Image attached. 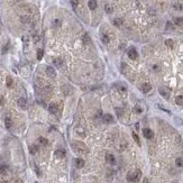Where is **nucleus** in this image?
Listing matches in <instances>:
<instances>
[{
    "mask_svg": "<svg viewBox=\"0 0 183 183\" xmlns=\"http://www.w3.org/2000/svg\"><path fill=\"white\" fill-rule=\"evenodd\" d=\"M71 146H72V148L74 149L75 152H79V153H87V152H88V147H87L82 142H78V140L72 142Z\"/></svg>",
    "mask_w": 183,
    "mask_h": 183,
    "instance_id": "f257e3e1",
    "label": "nucleus"
},
{
    "mask_svg": "<svg viewBox=\"0 0 183 183\" xmlns=\"http://www.w3.org/2000/svg\"><path fill=\"white\" fill-rule=\"evenodd\" d=\"M140 171L139 170H133V171L128 172V174H127V180L129 181V182H136V181L139 179L140 176Z\"/></svg>",
    "mask_w": 183,
    "mask_h": 183,
    "instance_id": "f03ea898",
    "label": "nucleus"
},
{
    "mask_svg": "<svg viewBox=\"0 0 183 183\" xmlns=\"http://www.w3.org/2000/svg\"><path fill=\"white\" fill-rule=\"evenodd\" d=\"M127 55H128V57L129 59H131V60H136L137 59V56H138L137 51H136L134 47H130L128 51H127Z\"/></svg>",
    "mask_w": 183,
    "mask_h": 183,
    "instance_id": "7ed1b4c3",
    "label": "nucleus"
},
{
    "mask_svg": "<svg viewBox=\"0 0 183 183\" xmlns=\"http://www.w3.org/2000/svg\"><path fill=\"white\" fill-rule=\"evenodd\" d=\"M143 135H144V137L147 138V139H151V138L154 137L153 130L149 129V128H144V129H143Z\"/></svg>",
    "mask_w": 183,
    "mask_h": 183,
    "instance_id": "20e7f679",
    "label": "nucleus"
},
{
    "mask_svg": "<svg viewBox=\"0 0 183 183\" xmlns=\"http://www.w3.org/2000/svg\"><path fill=\"white\" fill-rule=\"evenodd\" d=\"M158 92H160L161 95H163L165 99H169V97H170V90L167 88H165V87H161V88L158 89Z\"/></svg>",
    "mask_w": 183,
    "mask_h": 183,
    "instance_id": "39448f33",
    "label": "nucleus"
},
{
    "mask_svg": "<svg viewBox=\"0 0 183 183\" xmlns=\"http://www.w3.org/2000/svg\"><path fill=\"white\" fill-rule=\"evenodd\" d=\"M46 74H47L50 78H52V79L56 78V72H55V70L52 68V66H47V68H46Z\"/></svg>",
    "mask_w": 183,
    "mask_h": 183,
    "instance_id": "423d86ee",
    "label": "nucleus"
},
{
    "mask_svg": "<svg viewBox=\"0 0 183 183\" xmlns=\"http://www.w3.org/2000/svg\"><path fill=\"white\" fill-rule=\"evenodd\" d=\"M62 91H63V93L65 95H69V94H71V93L73 92V89H72V87H71V86L65 84V86L62 87Z\"/></svg>",
    "mask_w": 183,
    "mask_h": 183,
    "instance_id": "0eeeda50",
    "label": "nucleus"
},
{
    "mask_svg": "<svg viewBox=\"0 0 183 183\" xmlns=\"http://www.w3.org/2000/svg\"><path fill=\"white\" fill-rule=\"evenodd\" d=\"M57 110H59V107H57V104L54 103V102H52V103L48 106V111H50L51 113H53V115H55V113L57 112Z\"/></svg>",
    "mask_w": 183,
    "mask_h": 183,
    "instance_id": "6e6552de",
    "label": "nucleus"
},
{
    "mask_svg": "<svg viewBox=\"0 0 183 183\" xmlns=\"http://www.w3.org/2000/svg\"><path fill=\"white\" fill-rule=\"evenodd\" d=\"M102 119H103V121L107 122V124H111V122L113 121V117L110 115V113H106V115H103Z\"/></svg>",
    "mask_w": 183,
    "mask_h": 183,
    "instance_id": "1a4fd4ad",
    "label": "nucleus"
},
{
    "mask_svg": "<svg viewBox=\"0 0 183 183\" xmlns=\"http://www.w3.org/2000/svg\"><path fill=\"white\" fill-rule=\"evenodd\" d=\"M18 106L20 107L21 109H27V101H26L25 98H20L18 100Z\"/></svg>",
    "mask_w": 183,
    "mask_h": 183,
    "instance_id": "9d476101",
    "label": "nucleus"
},
{
    "mask_svg": "<svg viewBox=\"0 0 183 183\" xmlns=\"http://www.w3.org/2000/svg\"><path fill=\"white\" fill-rule=\"evenodd\" d=\"M106 160L109 164H115L116 163V160H115V156L112 154H107L106 155Z\"/></svg>",
    "mask_w": 183,
    "mask_h": 183,
    "instance_id": "9b49d317",
    "label": "nucleus"
},
{
    "mask_svg": "<svg viewBox=\"0 0 183 183\" xmlns=\"http://www.w3.org/2000/svg\"><path fill=\"white\" fill-rule=\"evenodd\" d=\"M55 156H56L57 158L65 157V151H64V149H57V151L55 152Z\"/></svg>",
    "mask_w": 183,
    "mask_h": 183,
    "instance_id": "f8f14e48",
    "label": "nucleus"
},
{
    "mask_svg": "<svg viewBox=\"0 0 183 183\" xmlns=\"http://www.w3.org/2000/svg\"><path fill=\"white\" fill-rule=\"evenodd\" d=\"M152 90V86L149 83H145V84H143V87H142V91L144 93H147V92H149V91Z\"/></svg>",
    "mask_w": 183,
    "mask_h": 183,
    "instance_id": "ddd939ff",
    "label": "nucleus"
},
{
    "mask_svg": "<svg viewBox=\"0 0 183 183\" xmlns=\"http://www.w3.org/2000/svg\"><path fill=\"white\" fill-rule=\"evenodd\" d=\"M88 6L91 10H94L97 8V0H89Z\"/></svg>",
    "mask_w": 183,
    "mask_h": 183,
    "instance_id": "4468645a",
    "label": "nucleus"
},
{
    "mask_svg": "<svg viewBox=\"0 0 183 183\" xmlns=\"http://www.w3.org/2000/svg\"><path fill=\"white\" fill-rule=\"evenodd\" d=\"M75 165H77L78 169H81V167L84 166V161L82 158H77L75 160Z\"/></svg>",
    "mask_w": 183,
    "mask_h": 183,
    "instance_id": "2eb2a0df",
    "label": "nucleus"
},
{
    "mask_svg": "<svg viewBox=\"0 0 183 183\" xmlns=\"http://www.w3.org/2000/svg\"><path fill=\"white\" fill-rule=\"evenodd\" d=\"M5 125H6V128H7V129H9L10 127H11L12 121H11V119H10L9 117H6V119H5Z\"/></svg>",
    "mask_w": 183,
    "mask_h": 183,
    "instance_id": "dca6fc26",
    "label": "nucleus"
},
{
    "mask_svg": "<svg viewBox=\"0 0 183 183\" xmlns=\"http://www.w3.org/2000/svg\"><path fill=\"white\" fill-rule=\"evenodd\" d=\"M29 152H30V154H36L37 152H38V146L37 145H33V146H30L29 147Z\"/></svg>",
    "mask_w": 183,
    "mask_h": 183,
    "instance_id": "f3484780",
    "label": "nucleus"
},
{
    "mask_svg": "<svg viewBox=\"0 0 183 183\" xmlns=\"http://www.w3.org/2000/svg\"><path fill=\"white\" fill-rule=\"evenodd\" d=\"M175 102L179 106H183V95H178L175 98Z\"/></svg>",
    "mask_w": 183,
    "mask_h": 183,
    "instance_id": "a211bd4d",
    "label": "nucleus"
},
{
    "mask_svg": "<svg viewBox=\"0 0 183 183\" xmlns=\"http://www.w3.org/2000/svg\"><path fill=\"white\" fill-rule=\"evenodd\" d=\"M0 173L2 175H6L8 173V167L5 166V165H0Z\"/></svg>",
    "mask_w": 183,
    "mask_h": 183,
    "instance_id": "6ab92c4d",
    "label": "nucleus"
},
{
    "mask_svg": "<svg viewBox=\"0 0 183 183\" xmlns=\"http://www.w3.org/2000/svg\"><path fill=\"white\" fill-rule=\"evenodd\" d=\"M53 63H54V65H55V66L60 68V66L62 65V63H63V60H62V59H54Z\"/></svg>",
    "mask_w": 183,
    "mask_h": 183,
    "instance_id": "aec40b11",
    "label": "nucleus"
},
{
    "mask_svg": "<svg viewBox=\"0 0 183 183\" xmlns=\"http://www.w3.org/2000/svg\"><path fill=\"white\" fill-rule=\"evenodd\" d=\"M174 24H175V25H183V19L181 18V17H175V18H174Z\"/></svg>",
    "mask_w": 183,
    "mask_h": 183,
    "instance_id": "412c9836",
    "label": "nucleus"
},
{
    "mask_svg": "<svg viewBox=\"0 0 183 183\" xmlns=\"http://www.w3.org/2000/svg\"><path fill=\"white\" fill-rule=\"evenodd\" d=\"M175 164H176V166H179V167H183V158H181V157L176 158Z\"/></svg>",
    "mask_w": 183,
    "mask_h": 183,
    "instance_id": "4be33fe9",
    "label": "nucleus"
},
{
    "mask_svg": "<svg viewBox=\"0 0 183 183\" xmlns=\"http://www.w3.org/2000/svg\"><path fill=\"white\" fill-rule=\"evenodd\" d=\"M121 24H122V20L120 18H116V19H113V25L115 26H121Z\"/></svg>",
    "mask_w": 183,
    "mask_h": 183,
    "instance_id": "5701e85b",
    "label": "nucleus"
},
{
    "mask_svg": "<svg viewBox=\"0 0 183 183\" xmlns=\"http://www.w3.org/2000/svg\"><path fill=\"white\" fill-rule=\"evenodd\" d=\"M82 39H83V42H84V43H86V44H89V43H90V42H91L90 36H89L88 34H84V35H83V38H82Z\"/></svg>",
    "mask_w": 183,
    "mask_h": 183,
    "instance_id": "b1692460",
    "label": "nucleus"
},
{
    "mask_svg": "<svg viewBox=\"0 0 183 183\" xmlns=\"http://www.w3.org/2000/svg\"><path fill=\"white\" fill-rule=\"evenodd\" d=\"M44 56V51L43 50H38L37 51V60H42Z\"/></svg>",
    "mask_w": 183,
    "mask_h": 183,
    "instance_id": "393cba45",
    "label": "nucleus"
},
{
    "mask_svg": "<svg viewBox=\"0 0 183 183\" xmlns=\"http://www.w3.org/2000/svg\"><path fill=\"white\" fill-rule=\"evenodd\" d=\"M6 82H7V87L8 88H11L12 87V83H14V82H12V79L10 77H7V80H6Z\"/></svg>",
    "mask_w": 183,
    "mask_h": 183,
    "instance_id": "a878e982",
    "label": "nucleus"
},
{
    "mask_svg": "<svg viewBox=\"0 0 183 183\" xmlns=\"http://www.w3.org/2000/svg\"><path fill=\"white\" fill-rule=\"evenodd\" d=\"M104 10H106L107 12H108V14H111V12H112V7H111V6H109V5H106L104 6Z\"/></svg>",
    "mask_w": 183,
    "mask_h": 183,
    "instance_id": "bb28decb",
    "label": "nucleus"
},
{
    "mask_svg": "<svg viewBox=\"0 0 183 183\" xmlns=\"http://www.w3.org/2000/svg\"><path fill=\"white\" fill-rule=\"evenodd\" d=\"M38 140H39V143H41V144H43V145H47L48 144L47 139H46V138H44V137H39Z\"/></svg>",
    "mask_w": 183,
    "mask_h": 183,
    "instance_id": "cd10ccee",
    "label": "nucleus"
},
{
    "mask_svg": "<svg viewBox=\"0 0 183 183\" xmlns=\"http://www.w3.org/2000/svg\"><path fill=\"white\" fill-rule=\"evenodd\" d=\"M133 138L135 139V142L137 143L138 145H140V140H139V138H138V136H137V134L136 133H133Z\"/></svg>",
    "mask_w": 183,
    "mask_h": 183,
    "instance_id": "c85d7f7f",
    "label": "nucleus"
},
{
    "mask_svg": "<svg viewBox=\"0 0 183 183\" xmlns=\"http://www.w3.org/2000/svg\"><path fill=\"white\" fill-rule=\"evenodd\" d=\"M101 39H102V42H103L104 44H108L109 43V37L107 36V35H102Z\"/></svg>",
    "mask_w": 183,
    "mask_h": 183,
    "instance_id": "c756f323",
    "label": "nucleus"
},
{
    "mask_svg": "<svg viewBox=\"0 0 183 183\" xmlns=\"http://www.w3.org/2000/svg\"><path fill=\"white\" fill-rule=\"evenodd\" d=\"M165 44H166V46H169V47H173V41H172V39H167V41L165 42Z\"/></svg>",
    "mask_w": 183,
    "mask_h": 183,
    "instance_id": "7c9ffc66",
    "label": "nucleus"
},
{
    "mask_svg": "<svg viewBox=\"0 0 183 183\" xmlns=\"http://www.w3.org/2000/svg\"><path fill=\"white\" fill-rule=\"evenodd\" d=\"M83 129H81V128H77V133H79L80 135L82 136V137H84V136H86V133H83Z\"/></svg>",
    "mask_w": 183,
    "mask_h": 183,
    "instance_id": "2f4dec72",
    "label": "nucleus"
},
{
    "mask_svg": "<svg viewBox=\"0 0 183 183\" xmlns=\"http://www.w3.org/2000/svg\"><path fill=\"white\" fill-rule=\"evenodd\" d=\"M60 25H61V21H60L59 19H55L54 20V27H59Z\"/></svg>",
    "mask_w": 183,
    "mask_h": 183,
    "instance_id": "473e14b6",
    "label": "nucleus"
},
{
    "mask_svg": "<svg viewBox=\"0 0 183 183\" xmlns=\"http://www.w3.org/2000/svg\"><path fill=\"white\" fill-rule=\"evenodd\" d=\"M166 28H167V29H174V26L169 21V23L166 24Z\"/></svg>",
    "mask_w": 183,
    "mask_h": 183,
    "instance_id": "72a5a7b5",
    "label": "nucleus"
},
{
    "mask_svg": "<svg viewBox=\"0 0 183 183\" xmlns=\"http://www.w3.org/2000/svg\"><path fill=\"white\" fill-rule=\"evenodd\" d=\"M174 9H176V10H182V6L179 5V3H176V5H174Z\"/></svg>",
    "mask_w": 183,
    "mask_h": 183,
    "instance_id": "f704fd0d",
    "label": "nucleus"
},
{
    "mask_svg": "<svg viewBox=\"0 0 183 183\" xmlns=\"http://www.w3.org/2000/svg\"><path fill=\"white\" fill-rule=\"evenodd\" d=\"M135 111H136V112H138V113H140V112H142V108H140L139 106H136L135 107Z\"/></svg>",
    "mask_w": 183,
    "mask_h": 183,
    "instance_id": "c9c22d12",
    "label": "nucleus"
},
{
    "mask_svg": "<svg viewBox=\"0 0 183 183\" xmlns=\"http://www.w3.org/2000/svg\"><path fill=\"white\" fill-rule=\"evenodd\" d=\"M71 2H72V6H73V7H77V5H78V0H71Z\"/></svg>",
    "mask_w": 183,
    "mask_h": 183,
    "instance_id": "e433bc0d",
    "label": "nucleus"
},
{
    "mask_svg": "<svg viewBox=\"0 0 183 183\" xmlns=\"http://www.w3.org/2000/svg\"><path fill=\"white\" fill-rule=\"evenodd\" d=\"M116 111H117V112H118V116H119V117H120V116H121L122 110H121V109H119V108H116Z\"/></svg>",
    "mask_w": 183,
    "mask_h": 183,
    "instance_id": "4c0bfd02",
    "label": "nucleus"
},
{
    "mask_svg": "<svg viewBox=\"0 0 183 183\" xmlns=\"http://www.w3.org/2000/svg\"><path fill=\"white\" fill-rule=\"evenodd\" d=\"M8 48H9V43L7 44V46H5V48H3L2 53H6V52H7V50H8Z\"/></svg>",
    "mask_w": 183,
    "mask_h": 183,
    "instance_id": "58836bf2",
    "label": "nucleus"
},
{
    "mask_svg": "<svg viewBox=\"0 0 183 183\" xmlns=\"http://www.w3.org/2000/svg\"><path fill=\"white\" fill-rule=\"evenodd\" d=\"M2 104H3V98L0 97V106H2Z\"/></svg>",
    "mask_w": 183,
    "mask_h": 183,
    "instance_id": "ea45409f",
    "label": "nucleus"
},
{
    "mask_svg": "<svg viewBox=\"0 0 183 183\" xmlns=\"http://www.w3.org/2000/svg\"><path fill=\"white\" fill-rule=\"evenodd\" d=\"M143 183H148V180H147V179L145 178V179H144V181H143Z\"/></svg>",
    "mask_w": 183,
    "mask_h": 183,
    "instance_id": "a19ab883",
    "label": "nucleus"
},
{
    "mask_svg": "<svg viewBox=\"0 0 183 183\" xmlns=\"http://www.w3.org/2000/svg\"><path fill=\"white\" fill-rule=\"evenodd\" d=\"M154 70L157 71V70H158V66H157V65H154Z\"/></svg>",
    "mask_w": 183,
    "mask_h": 183,
    "instance_id": "79ce46f5",
    "label": "nucleus"
},
{
    "mask_svg": "<svg viewBox=\"0 0 183 183\" xmlns=\"http://www.w3.org/2000/svg\"><path fill=\"white\" fill-rule=\"evenodd\" d=\"M16 183H23V181H21V180H17Z\"/></svg>",
    "mask_w": 183,
    "mask_h": 183,
    "instance_id": "37998d69",
    "label": "nucleus"
},
{
    "mask_svg": "<svg viewBox=\"0 0 183 183\" xmlns=\"http://www.w3.org/2000/svg\"><path fill=\"white\" fill-rule=\"evenodd\" d=\"M1 183H8V182H7V181H2V182H1Z\"/></svg>",
    "mask_w": 183,
    "mask_h": 183,
    "instance_id": "c03bdc74",
    "label": "nucleus"
},
{
    "mask_svg": "<svg viewBox=\"0 0 183 183\" xmlns=\"http://www.w3.org/2000/svg\"><path fill=\"white\" fill-rule=\"evenodd\" d=\"M34 183H38V182H34Z\"/></svg>",
    "mask_w": 183,
    "mask_h": 183,
    "instance_id": "a18cd8bd",
    "label": "nucleus"
}]
</instances>
